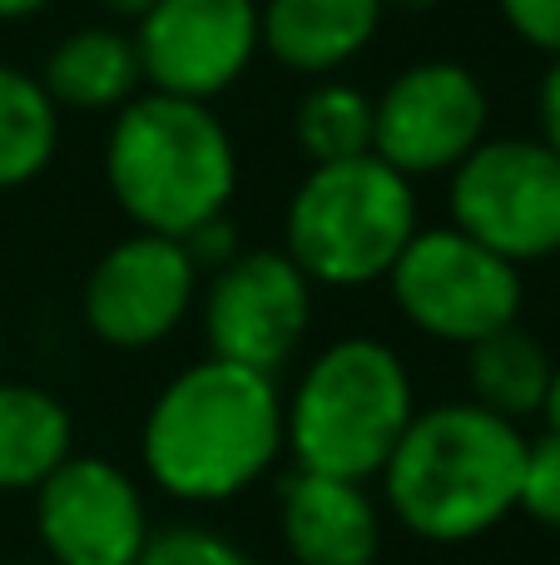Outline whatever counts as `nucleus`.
Masks as SVG:
<instances>
[{"mask_svg":"<svg viewBox=\"0 0 560 565\" xmlns=\"http://www.w3.org/2000/svg\"><path fill=\"white\" fill-rule=\"evenodd\" d=\"M144 471L179 501H228L283 451V402L273 372L208 358L184 367L144 417Z\"/></svg>","mask_w":560,"mask_h":565,"instance_id":"1","label":"nucleus"},{"mask_svg":"<svg viewBox=\"0 0 560 565\" xmlns=\"http://www.w3.org/2000/svg\"><path fill=\"white\" fill-rule=\"evenodd\" d=\"M521 471L526 437L516 422L476 402H442L407 422L377 477L387 507L412 536L456 546L511 516L521 501Z\"/></svg>","mask_w":560,"mask_h":565,"instance_id":"2","label":"nucleus"},{"mask_svg":"<svg viewBox=\"0 0 560 565\" xmlns=\"http://www.w3.org/2000/svg\"><path fill=\"white\" fill-rule=\"evenodd\" d=\"M105 179L115 204L144 234L184 238L224 214L238 184V154L224 119L204 99L134 95L105 139Z\"/></svg>","mask_w":560,"mask_h":565,"instance_id":"3","label":"nucleus"},{"mask_svg":"<svg viewBox=\"0 0 560 565\" xmlns=\"http://www.w3.org/2000/svg\"><path fill=\"white\" fill-rule=\"evenodd\" d=\"M417 417L402 358L377 338H343L323 348L283 407V441L303 471L367 481L387 467Z\"/></svg>","mask_w":560,"mask_h":565,"instance_id":"4","label":"nucleus"},{"mask_svg":"<svg viewBox=\"0 0 560 565\" xmlns=\"http://www.w3.org/2000/svg\"><path fill=\"white\" fill-rule=\"evenodd\" d=\"M417 234L412 179L377 154L313 164L288 204V258L308 282L357 288L392 274Z\"/></svg>","mask_w":560,"mask_h":565,"instance_id":"5","label":"nucleus"},{"mask_svg":"<svg viewBox=\"0 0 560 565\" xmlns=\"http://www.w3.org/2000/svg\"><path fill=\"white\" fill-rule=\"evenodd\" d=\"M392 298L402 318L427 338L472 342L511 328L521 312V268L492 254L462 228H417L412 244L392 264Z\"/></svg>","mask_w":560,"mask_h":565,"instance_id":"6","label":"nucleus"},{"mask_svg":"<svg viewBox=\"0 0 560 565\" xmlns=\"http://www.w3.org/2000/svg\"><path fill=\"white\" fill-rule=\"evenodd\" d=\"M452 224L516 268L560 254V154L546 139H482L452 169Z\"/></svg>","mask_w":560,"mask_h":565,"instance_id":"7","label":"nucleus"},{"mask_svg":"<svg viewBox=\"0 0 560 565\" xmlns=\"http://www.w3.org/2000/svg\"><path fill=\"white\" fill-rule=\"evenodd\" d=\"M486 89L456 60H422L373 99V154L397 174H452L486 139Z\"/></svg>","mask_w":560,"mask_h":565,"instance_id":"8","label":"nucleus"},{"mask_svg":"<svg viewBox=\"0 0 560 565\" xmlns=\"http://www.w3.org/2000/svg\"><path fill=\"white\" fill-rule=\"evenodd\" d=\"M313 318V282L278 248H254L224 264L204 292V332L214 358L278 372Z\"/></svg>","mask_w":560,"mask_h":565,"instance_id":"9","label":"nucleus"},{"mask_svg":"<svg viewBox=\"0 0 560 565\" xmlns=\"http://www.w3.org/2000/svg\"><path fill=\"white\" fill-rule=\"evenodd\" d=\"M134 50L149 89L208 105L254 65L258 0H154Z\"/></svg>","mask_w":560,"mask_h":565,"instance_id":"10","label":"nucleus"},{"mask_svg":"<svg viewBox=\"0 0 560 565\" xmlns=\"http://www.w3.org/2000/svg\"><path fill=\"white\" fill-rule=\"evenodd\" d=\"M198 292V264L184 238L144 234L119 238L85 278V322L109 348H154L189 318Z\"/></svg>","mask_w":560,"mask_h":565,"instance_id":"11","label":"nucleus"},{"mask_svg":"<svg viewBox=\"0 0 560 565\" xmlns=\"http://www.w3.org/2000/svg\"><path fill=\"white\" fill-rule=\"evenodd\" d=\"M35 531L50 565H139L149 511L115 461L69 457L35 487Z\"/></svg>","mask_w":560,"mask_h":565,"instance_id":"12","label":"nucleus"},{"mask_svg":"<svg viewBox=\"0 0 560 565\" xmlns=\"http://www.w3.org/2000/svg\"><path fill=\"white\" fill-rule=\"evenodd\" d=\"M278 516H283V546L298 565H373L383 521L363 481L323 477V471L293 467L278 487Z\"/></svg>","mask_w":560,"mask_h":565,"instance_id":"13","label":"nucleus"},{"mask_svg":"<svg viewBox=\"0 0 560 565\" xmlns=\"http://www.w3.org/2000/svg\"><path fill=\"white\" fill-rule=\"evenodd\" d=\"M383 25V0H263L258 50L298 75H327L363 55Z\"/></svg>","mask_w":560,"mask_h":565,"instance_id":"14","label":"nucleus"},{"mask_svg":"<svg viewBox=\"0 0 560 565\" xmlns=\"http://www.w3.org/2000/svg\"><path fill=\"white\" fill-rule=\"evenodd\" d=\"M40 85L55 105L69 109H119L139 95L144 70H139L134 35L109 25H85L75 35H65L50 50Z\"/></svg>","mask_w":560,"mask_h":565,"instance_id":"15","label":"nucleus"},{"mask_svg":"<svg viewBox=\"0 0 560 565\" xmlns=\"http://www.w3.org/2000/svg\"><path fill=\"white\" fill-rule=\"evenodd\" d=\"M75 422L65 402L30 382H0V491H35L69 461Z\"/></svg>","mask_w":560,"mask_h":565,"instance_id":"16","label":"nucleus"},{"mask_svg":"<svg viewBox=\"0 0 560 565\" xmlns=\"http://www.w3.org/2000/svg\"><path fill=\"white\" fill-rule=\"evenodd\" d=\"M551 367L556 362L546 358V348L531 338V332L516 328V322L466 348L472 402L486 412H496V417L516 422V427H521L526 417H541L546 387H551Z\"/></svg>","mask_w":560,"mask_h":565,"instance_id":"17","label":"nucleus"},{"mask_svg":"<svg viewBox=\"0 0 560 565\" xmlns=\"http://www.w3.org/2000/svg\"><path fill=\"white\" fill-rule=\"evenodd\" d=\"M60 115L35 75L0 65V189H20L55 159Z\"/></svg>","mask_w":560,"mask_h":565,"instance_id":"18","label":"nucleus"},{"mask_svg":"<svg viewBox=\"0 0 560 565\" xmlns=\"http://www.w3.org/2000/svg\"><path fill=\"white\" fill-rule=\"evenodd\" d=\"M298 145L313 164L373 154V99L353 85H317L298 105Z\"/></svg>","mask_w":560,"mask_h":565,"instance_id":"19","label":"nucleus"},{"mask_svg":"<svg viewBox=\"0 0 560 565\" xmlns=\"http://www.w3.org/2000/svg\"><path fill=\"white\" fill-rule=\"evenodd\" d=\"M139 565H258L248 551H238L234 541H224L218 531L204 526H174L149 536Z\"/></svg>","mask_w":560,"mask_h":565,"instance_id":"20","label":"nucleus"},{"mask_svg":"<svg viewBox=\"0 0 560 565\" xmlns=\"http://www.w3.org/2000/svg\"><path fill=\"white\" fill-rule=\"evenodd\" d=\"M516 507L531 521L560 531V437L546 431V437L526 441V471H521V501Z\"/></svg>","mask_w":560,"mask_h":565,"instance_id":"21","label":"nucleus"},{"mask_svg":"<svg viewBox=\"0 0 560 565\" xmlns=\"http://www.w3.org/2000/svg\"><path fill=\"white\" fill-rule=\"evenodd\" d=\"M502 15L526 45L560 55V0H502Z\"/></svg>","mask_w":560,"mask_h":565,"instance_id":"22","label":"nucleus"},{"mask_svg":"<svg viewBox=\"0 0 560 565\" xmlns=\"http://www.w3.org/2000/svg\"><path fill=\"white\" fill-rule=\"evenodd\" d=\"M184 248H189V258H194L198 268H214V274L244 254V248H238V228H234V218L228 214L204 218L194 234H184Z\"/></svg>","mask_w":560,"mask_h":565,"instance_id":"23","label":"nucleus"},{"mask_svg":"<svg viewBox=\"0 0 560 565\" xmlns=\"http://www.w3.org/2000/svg\"><path fill=\"white\" fill-rule=\"evenodd\" d=\"M541 139L560 154V55L551 60L541 79Z\"/></svg>","mask_w":560,"mask_h":565,"instance_id":"24","label":"nucleus"},{"mask_svg":"<svg viewBox=\"0 0 560 565\" xmlns=\"http://www.w3.org/2000/svg\"><path fill=\"white\" fill-rule=\"evenodd\" d=\"M541 417H546V431H556V437H560V362L551 367V387H546Z\"/></svg>","mask_w":560,"mask_h":565,"instance_id":"25","label":"nucleus"},{"mask_svg":"<svg viewBox=\"0 0 560 565\" xmlns=\"http://www.w3.org/2000/svg\"><path fill=\"white\" fill-rule=\"evenodd\" d=\"M99 6H105L109 15H119V20H134V25H139V20L149 15V6H154V0H99Z\"/></svg>","mask_w":560,"mask_h":565,"instance_id":"26","label":"nucleus"},{"mask_svg":"<svg viewBox=\"0 0 560 565\" xmlns=\"http://www.w3.org/2000/svg\"><path fill=\"white\" fill-rule=\"evenodd\" d=\"M50 0H0V20H25L35 10H45Z\"/></svg>","mask_w":560,"mask_h":565,"instance_id":"27","label":"nucleus"},{"mask_svg":"<svg viewBox=\"0 0 560 565\" xmlns=\"http://www.w3.org/2000/svg\"><path fill=\"white\" fill-rule=\"evenodd\" d=\"M387 6H397V10H432L437 0H383V10H387Z\"/></svg>","mask_w":560,"mask_h":565,"instance_id":"28","label":"nucleus"},{"mask_svg":"<svg viewBox=\"0 0 560 565\" xmlns=\"http://www.w3.org/2000/svg\"><path fill=\"white\" fill-rule=\"evenodd\" d=\"M0 565H40V561H0Z\"/></svg>","mask_w":560,"mask_h":565,"instance_id":"29","label":"nucleus"},{"mask_svg":"<svg viewBox=\"0 0 560 565\" xmlns=\"http://www.w3.org/2000/svg\"><path fill=\"white\" fill-rule=\"evenodd\" d=\"M0 342H6V332H0Z\"/></svg>","mask_w":560,"mask_h":565,"instance_id":"30","label":"nucleus"}]
</instances>
